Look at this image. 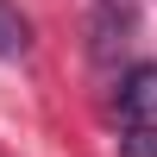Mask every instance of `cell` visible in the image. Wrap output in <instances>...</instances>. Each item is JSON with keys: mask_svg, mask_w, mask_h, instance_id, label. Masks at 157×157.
<instances>
[{"mask_svg": "<svg viewBox=\"0 0 157 157\" xmlns=\"http://www.w3.org/2000/svg\"><path fill=\"white\" fill-rule=\"evenodd\" d=\"M120 113L126 120H151L157 113V63H138V69L120 82Z\"/></svg>", "mask_w": 157, "mask_h": 157, "instance_id": "obj_1", "label": "cell"}, {"mask_svg": "<svg viewBox=\"0 0 157 157\" xmlns=\"http://www.w3.org/2000/svg\"><path fill=\"white\" fill-rule=\"evenodd\" d=\"M25 50H32V25H25L19 6L0 0V57H25Z\"/></svg>", "mask_w": 157, "mask_h": 157, "instance_id": "obj_2", "label": "cell"}, {"mask_svg": "<svg viewBox=\"0 0 157 157\" xmlns=\"http://www.w3.org/2000/svg\"><path fill=\"white\" fill-rule=\"evenodd\" d=\"M120 157H157V120H132L120 132Z\"/></svg>", "mask_w": 157, "mask_h": 157, "instance_id": "obj_3", "label": "cell"}, {"mask_svg": "<svg viewBox=\"0 0 157 157\" xmlns=\"http://www.w3.org/2000/svg\"><path fill=\"white\" fill-rule=\"evenodd\" d=\"M113 44H126V13L101 6V19H94V57H113Z\"/></svg>", "mask_w": 157, "mask_h": 157, "instance_id": "obj_4", "label": "cell"}]
</instances>
